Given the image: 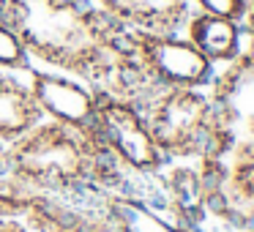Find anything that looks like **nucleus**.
<instances>
[{
    "mask_svg": "<svg viewBox=\"0 0 254 232\" xmlns=\"http://www.w3.org/2000/svg\"><path fill=\"white\" fill-rule=\"evenodd\" d=\"M3 150H6V145H0V175H3Z\"/></svg>",
    "mask_w": 254,
    "mask_h": 232,
    "instance_id": "nucleus-17",
    "label": "nucleus"
},
{
    "mask_svg": "<svg viewBox=\"0 0 254 232\" xmlns=\"http://www.w3.org/2000/svg\"><path fill=\"white\" fill-rule=\"evenodd\" d=\"M41 120L30 85L17 71H0V145L14 142Z\"/></svg>",
    "mask_w": 254,
    "mask_h": 232,
    "instance_id": "nucleus-13",
    "label": "nucleus"
},
{
    "mask_svg": "<svg viewBox=\"0 0 254 232\" xmlns=\"http://www.w3.org/2000/svg\"><path fill=\"white\" fill-rule=\"evenodd\" d=\"M134 52L159 88L208 90L216 79V66L183 33L134 30Z\"/></svg>",
    "mask_w": 254,
    "mask_h": 232,
    "instance_id": "nucleus-7",
    "label": "nucleus"
},
{
    "mask_svg": "<svg viewBox=\"0 0 254 232\" xmlns=\"http://www.w3.org/2000/svg\"><path fill=\"white\" fill-rule=\"evenodd\" d=\"M183 36H186L213 66H221V63L230 66L235 58H241L243 39H246L241 19L221 17V14H205V11H197L186 19Z\"/></svg>",
    "mask_w": 254,
    "mask_h": 232,
    "instance_id": "nucleus-11",
    "label": "nucleus"
},
{
    "mask_svg": "<svg viewBox=\"0 0 254 232\" xmlns=\"http://www.w3.org/2000/svg\"><path fill=\"white\" fill-rule=\"evenodd\" d=\"M139 110L164 159L219 161L224 156V134L208 90L159 88Z\"/></svg>",
    "mask_w": 254,
    "mask_h": 232,
    "instance_id": "nucleus-3",
    "label": "nucleus"
},
{
    "mask_svg": "<svg viewBox=\"0 0 254 232\" xmlns=\"http://www.w3.org/2000/svg\"><path fill=\"white\" fill-rule=\"evenodd\" d=\"M219 167V188L210 210H219L227 221L238 227V232L249 230L254 227V156L238 159L230 167Z\"/></svg>",
    "mask_w": 254,
    "mask_h": 232,
    "instance_id": "nucleus-12",
    "label": "nucleus"
},
{
    "mask_svg": "<svg viewBox=\"0 0 254 232\" xmlns=\"http://www.w3.org/2000/svg\"><path fill=\"white\" fill-rule=\"evenodd\" d=\"M30 55L22 47L19 36L8 25V19L0 14V71H28Z\"/></svg>",
    "mask_w": 254,
    "mask_h": 232,
    "instance_id": "nucleus-14",
    "label": "nucleus"
},
{
    "mask_svg": "<svg viewBox=\"0 0 254 232\" xmlns=\"http://www.w3.org/2000/svg\"><path fill=\"white\" fill-rule=\"evenodd\" d=\"M241 25H243V33L249 36V47H254V0H246Z\"/></svg>",
    "mask_w": 254,
    "mask_h": 232,
    "instance_id": "nucleus-16",
    "label": "nucleus"
},
{
    "mask_svg": "<svg viewBox=\"0 0 254 232\" xmlns=\"http://www.w3.org/2000/svg\"><path fill=\"white\" fill-rule=\"evenodd\" d=\"M30 60L82 79L99 96L142 107L159 85L134 52V30L93 0H0Z\"/></svg>",
    "mask_w": 254,
    "mask_h": 232,
    "instance_id": "nucleus-1",
    "label": "nucleus"
},
{
    "mask_svg": "<svg viewBox=\"0 0 254 232\" xmlns=\"http://www.w3.org/2000/svg\"><path fill=\"white\" fill-rule=\"evenodd\" d=\"M101 11L131 30L145 33H183L191 17L186 0H93Z\"/></svg>",
    "mask_w": 254,
    "mask_h": 232,
    "instance_id": "nucleus-10",
    "label": "nucleus"
},
{
    "mask_svg": "<svg viewBox=\"0 0 254 232\" xmlns=\"http://www.w3.org/2000/svg\"><path fill=\"white\" fill-rule=\"evenodd\" d=\"M210 96L224 134L221 159L232 156V161H238L254 156V47H243L241 58L213 79Z\"/></svg>",
    "mask_w": 254,
    "mask_h": 232,
    "instance_id": "nucleus-6",
    "label": "nucleus"
},
{
    "mask_svg": "<svg viewBox=\"0 0 254 232\" xmlns=\"http://www.w3.org/2000/svg\"><path fill=\"white\" fill-rule=\"evenodd\" d=\"M3 175L71 199L131 188V177L115 164L93 128L63 126L44 117L6 145Z\"/></svg>",
    "mask_w": 254,
    "mask_h": 232,
    "instance_id": "nucleus-2",
    "label": "nucleus"
},
{
    "mask_svg": "<svg viewBox=\"0 0 254 232\" xmlns=\"http://www.w3.org/2000/svg\"><path fill=\"white\" fill-rule=\"evenodd\" d=\"M96 208L112 232H199L197 227L153 208L123 188L96 194Z\"/></svg>",
    "mask_w": 254,
    "mask_h": 232,
    "instance_id": "nucleus-9",
    "label": "nucleus"
},
{
    "mask_svg": "<svg viewBox=\"0 0 254 232\" xmlns=\"http://www.w3.org/2000/svg\"><path fill=\"white\" fill-rule=\"evenodd\" d=\"M0 232H112L96 208V194L85 199L58 197L17 177L0 175Z\"/></svg>",
    "mask_w": 254,
    "mask_h": 232,
    "instance_id": "nucleus-4",
    "label": "nucleus"
},
{
    "mask_svg": "<svg viewBox=\"0 0 254 232\" xmlns=\"http://www.w3.org/2000/svg\"><path fill=\"white\" fill-rule=\"evenodd\" d=\"M186 3L197 6V11L221 14V17H232V19H241L243 8H246V0H186Z\"/></svg>",
    "mask_w": 254,
    "mask_h": 232,
    "instance_id": "nucleus-15",
    "label": "nucleus"
},
{
    "mask_svg": "<svg viewBox=\"0 0 254 232\" xmlns=\"http://www.w3.org/2000/svg\"><path fill=\"white\" fill-rule=\"evenodd\" d=\"M25 74H28L30 93H33L44 120H55L77 128L93 126L99 96L90 85H85L77 77H68V74L52 71V68L30 66Z\"/></svg>",
    "mask_w": 254,
    "mask_h": 232,
    "instance_id": "nucleus-8",
    "label": "nucleus"
},
{
    "mask_svg": "<svg viewBox=\"0 0 254 232\" xmlns=\"http://www.w3.org/2000/svg\"><path fill=\"white\" fill-rule=\"evenodd\" d=\"M241 232H254V227H249V230H241Z\"/></svg>",
    "mask_w": 254,
    "mask_h": 232,
    "instance_id": "nucleus-18",
    "label": "nucleus"
},
{
    "mask_svg": "<svg viewBox=\"0 0 254 232\" xmlns=\"http://www.w3.org/2000/svg\"><path fill=\"white\" fill-rule=\"evenodd\" d=\"M90 128L96 131L99 142L107 148V153L115 159V164L131 177V186L134 180L156 175L164 167L167 159L139 107L112 99V96H99L96 117Z\"/></svg>",
    "mask_w": 254,
    "mask_h": 232,
    "instance_id": "nucleus-5",
    "label": "nucleus"
}]
</instances>
